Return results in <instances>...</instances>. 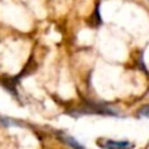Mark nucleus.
Listing matches in <instances>:
<instances>
[{
    "instance_id": "3",
    "label": "nucleus",
    "mask_w": 149,
    "mask_h": 149,
    "mask_svg": "<svg viewBox=\"0 0 149 149\" xmlns=\"http://www.w3.org/2000/svg\"><path fill=\"white\" fill-rule=\"evenodd\" d=\"M136 116H139V118H149V105L143 106L140 110H137Z\"/></svg>"
},
{
    "instance_id": "2",
    "label": "nucleus",
    "mask_w": 149,
    "mask_h": 149,
    "mask_svg": "<svg viewBox=\"0 0 149 149\" xmlns=\"http://www.w3.org/2000/svg\"><path fill=\"white\" fill-rule=\"evenodd\" d=\"M59 139L62 140L64 144L70 145L72 149H84V147H82V145L80 144V143L77 141L73 136H70V135H67V134H60L59 135Z\"/></svg>"
},
{
    "instance_id": "1",
    "label": "nucleus",
    "mask_w": 149,
    "mask_h": 149,
    "mask_svg": "<svg viewBox=\"0 0 149 149\" xmlns=\"http://www.w3.org/2000/svg\"><path fill=\"white\" fill-rule=\"evenodd\" d=\"M102 149H132L134 144L127 140H110V139H102L98 141Z\"/></svg>"
}]
</instances>
